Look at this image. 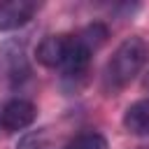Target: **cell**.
I'll list each match as a JSON object with an SVG mask.
<instances>
[{"label":"cell","instance_id":"6da1fadb","mask_svg":"<svg viewBox=\"0 0 149 149\" xmlns=\"http://www.w3.org/2000/svg\"><path fill=\"white\" fill-rule=\"evenodd\" d=\"M109 30L102 23H91L77 33H56L47 35L37 49L35 58L49 70H61L63 81H72L77 88L79 79H86L91 68V56L107 42Z\"/></svg>","mask_w":149,"mask_h":149},{"label":"cell","instance_id":"7a4b0ae2","mask_svg":"<svg viewBox=\"0 0 149 149\" xmlns=\"http://www.w3.org/2000/svg\"><path fill=\"white\" fill-rule=\"evenodd\" d=\"M147 63H149V44L137 35L126 37L114 49L102 70V91L107 95H116L144 70Z\"/></svg>","mask_w":149,"mask_h":149},{"label":"cell","instance_id":"3957f363","mask_svg":"<svg viewBox=\"0 0 149 149\" xmlns=\"http://www.w3.org/2000/svg\"><path fill=\"white\" fill-rule=\"evenodd\" d=\"M37 105L26 98H12L0 107V128L5 133H19L35 123Z\"/></svg>","mask_w":149,"mask_h":149},{"label":"cell","instance_id":"277c9868","mask_svg":"<svg viewBox=\"0 0 149 149\" xmlns=\"http://www.w3.org/2000/svg\"><path fill=\"white\" fill-rule=\"evenodd\" d=\"M37 12H40V5L37 2H30V0L0 2V33L16 30V28L26 26Z\"/></svg>","mask_w":149,"mask_h":149},{"label":"cell","instance_id":"5b68a950","mask_svg":"<svg viewBox=\"0 0 149 149\" xmlns=\"http://www.w3.org/2000/svg\"><path fill=\"white\" fill-rule=\"evenodd\" d=\"M121 123L130 135H149V98L130 102L123 112Z\"/></svg>","mask_w":149,"mask_h":149},{"label":"cell","instance_id":"8992f818","mask_svg":"<svg viewBox=\"0 0 149 149\" xmlns=\"http://www.w3.org/2000/svg\"><path fill=\"white\" fill-rule=\"evenodd\" d=\"M63 149H107V140L98 130H84L77 133Z\"/></svg>","mask_w":149,"mask_h":149},{"label":"cell","instance_id":"52a82bcc","mask_svg":"<svg viewBox=\"0 0 149 149\" xmlns=\"http://www.w3.org/2000/svg\"><path fill=\"white\" fill-rule=\"evenodd\" d=\"M47 147H49V130L47 128L28 130L16 142V149H47Z\"/></svg>","mask_w":149,"mask_h":149}]
</instances>
